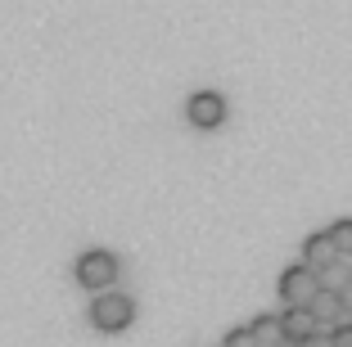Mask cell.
<instances>
[{
	"instance_id": "8992f818",
	"label": "cell",
	"mask_w": 352,
	"mask_h": 347,
	"mask_svg": "<svg viewBox=\"0 0 352 347\" xmlns=\"http://www.w3.org/2000/svg\"><path fill=\"white\" fill-rule=\"evenodd\" d=\"M339 257H343V253H339V244H334L330 230H316V235L302 244V262H307L311 271H325V266H334Z\"/></svg>"
},
{
	"instance_id": "3957f363",
	"label": "cell",
	"mask_w": 352,
	"mask_h": 347,
	"mask_svg": "<svg viewBox=\"0 0 352 347\" xmlns=\"http://www.w3.org/2000/svg\"><path fill=\"white\" fill-rule=\"evenodd\" d=\"M77 280H82V289H104L118 280V257L104 253V248H95V253H82L77 257Z\"/></svg>"
},
{
	"instance_id": "8fae6325",
	"label": "cell",
	"mask_w": 352,
	"mask_h": 347,
	"mask_svg": "<svg viewBox=\"0 0 352 347\" xmlns=\"http://www.w3.org/2000/svg\"><path fill=\"white\" fill-rule=\"evenodd\" d=\"M330 235H334V244H339V253L348 257V253H352V221H334Z\"/></svg>"
},
{
	"instance_id": "6da1fadb",
	"label": "cell",
	"mask_w": 352,
	"mask_h": 347,
	"mask_svg": "<svg viewBox=\"0 0 352 347\" xmlns=\"http://www.w3.org/2000/svg\"><path fill=\"white\" fill-rule=\"evenodd\" d=\"M135 320V302L126 293H104L91 302V325L100 329V334H118V329H126Z\"/></svg>"
},
{
	"instance_id": "7a4b0ae2",
	"label": "cell",
	"mask_w": 352,
	"mask_h": 347,
	"mask_svg": "<svg viewBox=\"0 0 352 347\" xmlns=\"http://www.w3.org/2000/svg\"><path fill=\"white\" fill-rule=\"evenodd\" d=\"M316 293H321V271H311L307 262L289 266V271L280 276V298H285L289 306H311Z\"/></svg>"
},
{
	"instance_id": "7c38bea8",
	"label": "cell",
	"mask_w": 352,
	"mask_h": 347,
	"mask_svg": "<svg viewBox=\"0 0 352 347\" xmlns=\"http://www.w3.org/2000/svg\"><path fill=\"white\" fill-rule=\"evenodd\" d=\"M330 338H334V347H352V320H348V325H334Z\"/></svg>"
},
{
	"instance_id": "ba28073f",
	"label": "cell",
	"mask_w": 352,
	"mask_h": 347,
	"mask_svg": "<svg viewBox=\"0 0 352 347\" xmlns=\"http://www.w3.org/2000/svg\"><path fill=\"white\" fill-rule=\"evenodd\" d=\"M253 338H258V347H285V325H280V316H258L253 320Z\"/></svg>"
},
{
	"instance_id": "9c48e42d",
	"label": "cell",
	"mask_w": 352,
	"mask_h": 347,
	"mask_svg": "<svg viewBox=\"0 0 352 347\" xmlns=\"http://www.w3.org/2000/svg\"><path fill=\"white\" fill-rule=\"evenodd\" d=\"M348 280H352V271L343 266V257H339L334 266H325V271H321V289H334V293H343V289H348Z\"/></svg>"
},
{
	"instance_id": "30bf717a",
	"label": "cell",
	"mask_w": 352,
	"mask_h": 347,
	"mask_svg": "<svg viewBox=\"0 0 352 347\" xmlns=\"http://www.w3.org/2000/svg\"><path fill=\"white\" fill-rule=\"evenodd\" d=\"M221 347H258V338H253V325H244V329H230V334L221 338Z\"/></svg>"
},
{
	"instance_id": "4fadbf2b",
	"label": "cell",
	"mask_w": 352,
	"mask_h": 347,
	"mask_svg": "<svg viewBox=\"0 0 352 347\" xmlns=\"http://www.w3.org/2000/svg\"><path fill=\"white\" fill-rule=\"evenodd\" d=\"M343 306L352 311V280H348V289H343Z\"/></svg>"
},
{
	"instance_id": "277c9868",
	"label": "cell",
	"mask_w": 352,
	"mask_h": 347,
	"mask_svg": "<svg viewBox=\"0 0 352 347\" xmlns=\"http://www.w3.org/2000/svg\"><path fill=\"white\" fill-rule=\"evenodd\" d=\"M280 325H285V343H294V347H307L311 338L321 334V320H316L311 306H285Z\"/></svg>"
},
{
	"instance_id": "5b68a950",
	"label": "cell",
	"mask_w": 352,
	"mask_h": 347,
	"mask_svg": "<svg viewBox=\"0 0 352 347\" xmlns=\"http://www.w3.org/2000/svg\"><path fill=\"white\" fill-rule=\"evenodd\" d=\"M186 117L195 126H204V131H212V126L226 122V100H221V95H212V91H199V95H190Z\"/></svg>"
},
{
	"instance_id": "52a82bcc",
	"label": "cell",
	"mask_w": 352,
	"mask_h": 347,
	"mask_svg": "<svg viewBox=\"0 0 352 347\" xmlns=\"http://www.w3.org/2000/svg\"><path fill=\"white\" fill-rule=\"evenodd\" d=\"M311 311H316V320L321 325H343V316H348V306H343V293H334V289H321V293L311 298Z\"/></svg>"
}]
</instances>
